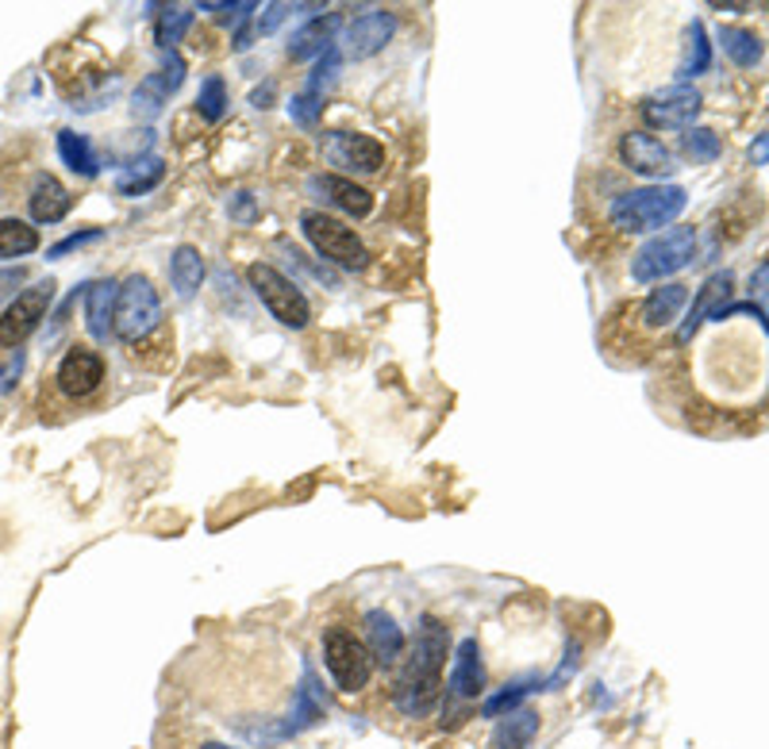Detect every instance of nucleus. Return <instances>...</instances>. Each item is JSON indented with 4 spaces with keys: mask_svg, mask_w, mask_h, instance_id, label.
<instances>
[{
    "mask_svg": "<svg viewBox=\"0 0 769 749\" xmlns=\"http://www.w3.org/2000/svg\"><path fill=\"white\" fill-rule=\"evenodd\" d=\"M531 684H539V680H519V684H508L504 692L489 695V700L481 703V715H485V718H504L508 711H516L519 703H524V695L539 692V688H531Z\"/></svg>",
    "mask_w": 769,
    "mask_h": 749,
    "instance_id": "obj_32",
    "label": "nucleus"
},
{
    "mask_svg": "<svg viewBox=\"0 0 769 749\" xmlns=\"http://www.w3.org/2000/svg\"><path fill=\"white\" fill-rule=\"evenodd\" d=\"M104 234V227H89V231H73V234H66L62 242H55V246L47 250V258H66L70 250H78V246H85V242H96Z\"/></svg>",
    "mask_w": 769,
    "mask_h": 749,
    "instance_id": "obj_38",
    "label": "nucleus"
},
{
    "mask_svg": "<svg viewBox=\"0 0 769 749\" xmlns=\"http://www.w3.org/2000/svg\"><path fill=\"white\" fill-rule=\"evenodd\" d=\"M323 154L331 165L346 173H361V177H374L384 170V147L374 135L361 131H328L323 135Z\"/></svg>",
    "mask_w": 769,
    "mask_h": 749,
    "instance_id": "obj_11",
    "label": "nucleus"
},
{
    "mask_svg": "<svg viewBox=\"0 0 769 749\" xmlns=\"http://www.w3.org/2000/svg\"><path fill=\"white\" fill-rule=\"evenodd\" d=\"M300 231H305V239L315 246V254H320L323 262H331V266L351 269V274H361V269L369 266L366 242L354 234V227H346L343 219H335L331 211H323V208L300 211Z\"/></svg>",
    "mask_w": 769,
    "mask_h": 749,
    "instance_id": "obj_4",
    "label": "nucleus"
},
{
    "mask_svg": "<svg viewBox=\"0 0 769 749\" xmlns=\"http://www.w3.org/2000/svg\"><path fill=\"white\" fill-rule=\"evenodd\" d=\"M338 27H343V16H338V12H323V16H312L305 27H300V32H292L289 58H292V62H308V58H315V62H320V58L328 55L331 47H335Z\"/></svg>",
    "mask_w": 769,
    "mask_h": 749,
    "instance_id": "obj_17",
    "label": "nucleus"
},
{
    "mask_svg": "<svg viewBox=\"0 0 769 749\" xmlns=\"http://www.w3.org/2000/svg\"><path fill=\"white\" fill-rule=\"evenodd\" d=\"M735 292V274L731 269H723V274H712L704 281V289L697 292V300H692L689 315H685L681 331H677V343H689L692 331L700 327L704 320H720V312L727 308V297Z\"/></svg>",
    "mask_w": 769,
    "mask_h": 749,
    "instance_id": "obj_16",
    "label": "nucleus"
},
{
    "mask_svg": "<svg viewBox=\"0 0 769 749\" xmlns=\"http://www.w3.org/2000/svg\"><path fill=\"white\" fill-rule=\"evenodd\" d=\"M685 204H689V193L681 185H643L616 196L608 219L628 234H646L674 223L685 211Z\"/></svg>",
    "mask_w": 769,
    "mask_h": 749,
    "instance_id": "obj_2",
    "label": "nucleus"
},
{
    "mask_svg": "<svg viewBox=\"0 0 769 749\" xmlns=\"http://www.w3.org/2000/svg\"><path fill=\"white\" fill-rule=\"evenodd\" d=\"M366 649L377 665H393L404 654V631L389 611H366Z\"/></svg>",
    "mask_w": 769,
    "mask_h": 749,
    "instance_id": "obj_19",
    "label": "nucleus"
},
{
    "mask_svg": "<svg viewBox=\"0 0 769 749\" xmlns=\"http://www.w3.org/2000/svg\"><path fill=\"white\" fill-rule=\"evenodd\" d=\"M689 304V289L685 285H662L639 304V323L643 331H666L681 320V308Z\"/></svg>",
    "mask_w": 769,
    "mask_h": 749,
    "instance_id": "obj_20",
    "label": "nucleus"
},
{
    "mask_svg": "<svg viewBox=\"0 0 769 749\" xmlns=\"http://www.w3.org/2000/svg\"><path fill=\"white\" fill-rule=\"evenodd\" d=\"M200 749H231V746H220V741H205Z\"/></svg>",
    "mask_w": 769,
    "mask_h": 749,
    "instance_id": "obj_45",
    "label": "nucleus"
},
{
    "mask_svg": "<svg viewBox=\"0 0 769 749\" xmlns=\"http://www.w3.org/2000/svg\"><path fill=\"white\" fill-rule=\"evenodd\" d=\"M116 281H93L85 285V327L96 343H108L112 335V312H116Z\"/></svg>",
    "mask_w": 769,
    "mask_h": 749,
    "instance_id": "obj_22",
    "label": "nucleus"
},
{
    "mask_svg": "<svg viewBox=\"0 0 769 749\" xmlns=\"http://www.w3.org/2000/svg\"><path fill=\"white\" fill-rule=\"evenodd\" d=\"M746 158H750V165H769V135H758L750 142V150H746Z\"/></svg>",
    "mask_w": 769,
    "mask_h": 749,
    "instance_id": "obj_42",
    "label": "nucleus"
},
{
    "mask_svg": "<svg viewBox=\"0 0 769 749\" xmlns=\"http://www.w3.org/2000/svg\"><path fill=\"white\" fill-rule=\"evenodd\" d=\"M188 27H193V9H170L158 20V47L177 50V43L185 39Z\"/></svg>",
    "mask_w": 769,
    "mask_h": 749,
    "instance_id": "obj_34",
    "label": "nucleus"
},
{
    "mask_svg": "<svg viewBox=\"0 0 769 749\" xmlns=\"http://www.w3.org/2000/svg\"><path fill=\"white\" fill-rule=\"evenodd\" d=\"M308 196H315L323 204V211L335 208L354 219H366L374 211V193L354 177H346V173H312L308 177Z\"/></svg>",
    "mask_w": 769,
    "mask_h": 749,
    "instance_id": "obj_12",
    "label": "nucleus"
},
{
    "mask_svg": "<svg viewBox=\"0 0 769 749\" xmlns=\"http://www.w3.org/2000/svg\"><path fill=\"white\" fill-rule=\"evenodd\" d=\"M450 654V631L435 615H424L416 626V642H412V654L404 661V672L397 677V707L404 715H427L439 700V680L443 665Z\"/></svg>",
    "mask_w": 769,
    "mask_h": 749,
    "instance_id": "obj_1",
    "label": "nucleus"
},
{
    "mask_svg": "<svg viewBox=\"0 0 769 749\" xmlns=\"http://www.w3.org/2000/svg\"><path fill=\"white\" fill-rule=\"evenodd\" d=\"M289 12H297V9H292V4H285V0H274V4H266V9H262V16L254 20V35H274L277 27L289 20Z\"/></svg>",
    "mask_w": 769,
    "mask_h": 749,
    "instance_id": "obj_36",
    "label": "nucleus"
},
{
    "mask_svg": "<svg viewBox=\"0 0 769 749\" xmlns=\"http://www.w3.org/2000/svg\"><path fill=\"white\" fill-rule=\"evenodd\" d=\"M162 327V297L147 274H131L116 289V312H112V335L127 346L147 343Z\"/></svg>",
    "mask_w": 769,
    "mask_h": 749,
    "instance_id": "obj_3",
    "label": "nucleus"
},
{
    "mask_svg": "<svg viewBox=\"0 0 769 749\" xmlns=\"http://www.w3.org/2000/svg\"><path fill=\"white\" fill-rule=\"evenodd\" d=\"M338 70H343V55L331 47L328 55L312 66V73H308V81H305V93H312V96H320V101H323V96L331 93V85L338 81Z\"/></svg>",
    "mask_w": 769,
    "mask_h": 749,
    "instance_id": "obj_33",
    "label": "nucleus"
},
{
    "mask_svg": "<svg viewBox=\"0 0 769 749\" xmlns=\"http://www.w3.org/2000/svg\"><path fill=\"white\" fill-rule=\"evenodd\" d=\"M228 216L236 219V223H254V219H259V200H254L246 188H243V193H231Z\"/></svg>",
    "mask_w": 769,
    "mask_h": 749,
    "instance_id": "obj_39",
    "label": "nucleus"
},
{
    "mask_svg": "<svg viewBox=\"0 0 769 749\" xmlns=\"http://www.w3.org/2000/svg\"><path fill=\"white\" fill-rule=\"evenodd\" d=\"M397 35V16L393 12H366V16L351 20L346 24V35H343V47H346V58H374L381 55Z\"/></svg>",
    "mask_w": 769,
    "mask_h": 749,
    "instance_id": "obj_14",
    "label": "nucleus"
},
{
    "mask_svg": "<svg viewBox=\"0 0 769 749\" xmlns=\"http://www.w3.org/2000/svg\"><path fill=\"white\" fill-rule=\"evenodd\" d=\"M481 692H485V661H481L478 638H466L455 654V665H450L447 695L458 703H478Z\"/></svg>",
    "mask_w": 769,
    "mask_h": 749,
    "instance_id": "obj_15",
    "label": "nucleus"
},
{
    "mask_svg": "<svg viewBox=\"0 0 769 749\" xmlns=\"http://www.w3.org/2000/svg\"><path fill=\"white\" fill-rule=\"evenodd\" d=\"M535 734H539V711L516 707L496 723L493 738H489V749H531Z\"/></svg>",
    "mask_w": 769,
    "mask_h": 749,
    "instance_id": "obj_23",
    "label": "nucleus"
},
{
    "mask_svg": "<svg viewBox=\"0 0 769 749\" xmlns=\"http://www.w3.org/2000/svg\"><path fill=\"white\" fill-rule=\"evenodd\" d=\"M27 208H32L35 223H58V219L70 216L73 196L55 173H39V177L32 181V193H27Z\"/></svg>",
    "mask_w": 769,
    "mask_h": 749,
    "instance_id": "obj_18",
    "label": "nucleus"
},
{
    "mask_svg": "<svg viewBox=\"0 0 769 749\" xmlns=\"http://www.w3.org/2000/svg\"><path fill=\"white\" fill-rule=\"evenodd\" d=\"M165 177V162L162 158H135L131 165H124V170L116 173V193L127 196V200H135V196H147L150 188H158Z\"/></svg>",
    "mask_w": 769,
    "mask_h": 749,
    "instance_id": "obj_24",
    "label": "nucleus"
},
{
    "mask_svg": "<svg viewBox=\"0 0 769 749\" xmlns=\"http://www.w3.org/2000/svg\"><path fill=\"white\" fill-rule=\"evenodd\" d=\"M681 147L697 165H708V162H715V158L723 154V142H720V135H715L712 127H689L685 139H681Z\"/></svg>",
    "mask_w": 769,
    "mask_h": 749,
    "instance_id": "obj_31",
    "label": "nucleus"
},
{
    "mask_svg": "<svg viewBox=\"0 0 769 749\" xmlns=\"http://www.w3.org/2000/svg\"><path fill=\"white\" fill-rule=\"evenodd\" d=\"M697 254V227H669V231L654 234L651 242L635 250L631 258V281L654 285L662 277H674L677 269H685Z\"/></svg>",
    "mask_w": 769,
    "mask_h": 749,
    "instance_id": "obj_5",
    "label": "nucleus"
},
{
    "mask_svg": "<svg viewBox=\"0 0 769 749\" xmlns=\"http://www.w3.org/2000/svg\"><path fill=\"white\" fill-rule=\"evenodd\" d=\"M170 101V89H165L162 73H150V78L139 81V89L131 93V116L135 119H158Z\"/></svg>",
    "mask_w": 769,
    "mask_h": 749,
    "instance_id": "obj_29",
    "label": "nucleus"
},
{
    "mask_svg": "<svg viewBox=\"0 0 769 749\" xmlns=\"http://www.w3.org/2000/svg\"><path fill=\"white\" fill-rule=\"evenodd\" d=\"M55 281H35L24 292H16V300L0 312V346L20 350L39 331V323L47 320L50 304H55Z\"/></svg>",
    "mask_w": 769,
    "mask_h": 749,
    "instance_id": "obj_8",
    "label": "nucleus"
},
{
    "mask_svg": "<svg viewBox=\"0 0 769 749\" xmlns=\"http://www.w3.org/2000/svg\"><path fill=\"white\" fill-rule=\"evenodd\" d=\"M720 43H723V55L738 66V70H754V66L766 58V43L750 32V27H720Z\"/></svg>",
    "mask_w": 769,
    "mask_h": 749,
    "instance_id": "obj_28",
    "label": "nucleus"
},
{
    "mask_svg": "<svg viewBox=\"0 0 769 749\" xmlns=\"http://www.w3.org/2000/svg\"><path fill=\"white\" fill-rule=\"evenodd\" d=\"M104 377H108V361L93 346H70L55 369L58 392L70 400H89L104 384Z\"/></svg>",
    "mask_w": 769,
    "mask_h": 749,
    "instance_id": "obj_10",
    "label": "nucleus"
},
{
    "mask_svg": "<svg viewBox=\"0 0 769 749\" xmlns=\"http://www.w3.org/2000/svg\"><path fill=\"white\" fill-rule=\"evenodd\" d=\"M20 373H24V350H16V354H12V358L4 361V369H0V396H4V392H12V389H16Z\"/></svg>",
    "mask_w": 769,
    "mask_h": 749,
    "instance_id": "obj_40",
    "label": "nucleus"
},
{
    "mask_svg": "<svg viewBox=\"0 0 769 749\" xmlns=\"http://www.w3.org/2000/svg\"><path fill=\"white\" fill-rule=\"evenodd\" d=\"M205 254H200L197 246H188V242H181V246H173L170 254V285L173 292H177L181 300H193L197 297V289L205 285Z\"/></svg>",
    "mask_w": 769,
    "mask_h": 749,
    "instance_id": "obj_21",
    "label": "nucleus"
},
{
    "mask_svg": "<svg viewBox=\"0 0 769 749\" xmlns=\"http://www.w3.org/2000/svg\"><path fill=\"white\" fill-rule=\"evenodd\" d=\"M35 250H39V227H32L27 219H16V216L0 219V262L27 258Z\"/></svg>",
    "mask_w": 769,
    "mask_h": 749,
    "instance_id": "obj_27",
    "label": "nucleus"
},
{
    "mask_svg": "<svg viewBox=\"0 0 769 749\" xmlns=\"http://www.w3.org/2000/svg\"><path fill=\"white\" fill-rule=\"evenodd\" d=\"M251 39H254V32L246 24H239V32H236V43H231V47L236 50H251Z\"/></svg>",
    "mask_w": 769,
    "mask_h": 749,
    "instance_id": "obj_44",
    "label": "nucleus"
},
{
    "mask_svg": "<svg viewBox=\"0 0 769 749\" xmlns=\"http://www.w3.org/2000/svg\"><path fill=\"white\" fill-rule=\"evenodd\" d=\"M620 158H623V165H628L631 173L658 181V185H662V177H669V173L677 170L669 147L662 139H654L651 131H628V135H623V139H620Z\"/></svg>",
    "mask_w": 769,
    "mask_h": 749,
    "instance_id": "obj_13",
    "label": "nucleus"
},
{
    "mask_svg": "<svg viewBox=\"0 0 769 749\" xmlns=\"http://www.w3.org/2000/svg\"><path fill=\"white\" fill-rule=\"evenodd\" d=\"M639 112H643L646 127H654V131H681V127L689 131V124L700 116V93L692 85H685V81H677V85H666L646 96Z\"/></svg>",
    "mask_w": 769,
    "mask_h": 749,
    "instance_id": "obj_9",
    "label": "nucleus"
},
{
    "mask_svg": "<svg viewBox=\"0 0 769 749\" xmlns=\"http://www.w3.org/2000/svg\"><path fill=\"white\" fill-rule=\"evenodd\" d=\"M58 158H62L73 173H81V177H96V173H101V154H96L93 139L73 131V127L58 131Z\"/></svg>",
    "mask_w": 769,
    "mask_h": 749,
    "instance_id": "obj_26",
    "label": "nucleus"
},
{
    "mask_svg": "<svg viewBox=\"0 0 769 749\" xmlns=\"http://www.w3.org/2000/svg\"><path fill=\"white\" fill-rule=\"evenodd\" d=\"M162 81H165V89H170V96L177 93L181 85H185V73H188V66H185V58L177 55V50H162Z\"/></svg>",
    "mask_w": 769,
    "mask_h": 749,
    "instance_id": "obj_37",
    "label": "nucleus"
},
{
    "mask_svg": "<svg viewBox=\"0 0 769 749\" xmlns=\"http://www.w3.org/2000/svg\"><path fill=\"white\" fill-rule=\"evenodd\" d=\"M750 292H754V297H766L769 300V258L750 274Z\"/></svg>",
    "mask_w": 769,
    "mask_h": 749,
    "instance_id": "obj_41",
    "label": "nucleus"
},
{
    "mask_svg": "<svg viewBox=\"0 0 769 749\" xmlns=\"http://www.w3.org/2000/svg\"><path fill=\"white\" fill-rule=\"evenodd\" d=\"M274 96H277L274 81H266V85L254 89V93H251V104H254V108H269V104H274Z\"/></svg>",
    "mask_w": 769,
    "mask_h": 749,
    "instance_id": "obj_43",
    "label": "nucleus"
},
{
    "mask_svg": "<svg viewBox=\"0 0 769 749\" xmlns=\"http://www.w3.org/2000/svg\"><path fill=\"white\" fill-rule=\"evenodd\" d=\"M323 665H328L338 692H361L374 677V657H369L366 642H358L343 626H331L323 634Z\"/></svg>",
    "mask_w": 769,
    "mask_h": 749,
    "instance_id": "obj_7",
    "label": "nucleus"
},
{
    "mask_svg": "<svg viewBox=\"0 0 769 749\" xmlns=\"http://www.w3.org/2000/svg\"><path fill=\"white\" fill-rule=\"evenodd\" d=\"M246 281H251L254 297L262 300V308H266L282 327L305 331L308 323H312V304H308V297L300 292V285L292 281V277H285L277 266L254 262V266L246 269Z\"/></svg>",
    "mask_w": 769,
    "mask_h": 749,
    "instance_id": "obj_6",
    "label": "nucleus"
},
{
    "mask_svg": "<svg viewBox=\"0 0 769 749\" xmlns=\"http://www.w3.org/2000/svg\"><path fill=\"white\" fill-rule=\"evenodd\" d=\"M223 112H228V81H223L220 73H208L197 93V116L205 119V124H220Z\"/></svg>",
    "mask_w": 769,
    "mask_h": 749,
    "instance_id": "obj_30",
    "label": "nucleus"
},
{
    "mask_svg": "<svg viewBox=\"0 0 769 749\" xmlns=\"http://www.w3.org/2000/svg\"><path fill=\"white\" fill-rule=\"evenodd\" d=\"M712 70V43H708V32L700 20H692L685 27V47H681V62H677V78L689 85V78H700V73Z\"/></svg>",
    "mask_w": 769,
    "mask_h": 749,
    "instance_id": "obj_25",
    "label": "nucleus"
},
{
    "mask_svg": "<svg viewBox=\"0 0 769 749\" xmlns=\"http://www.w3.org/2000/svg\"><path fill=\"white\" fill-rule=\"evenodd\" d=\"M320 112H323V101H320V96H312V93H305V89H300V93L289 101V116H292V124H300V127L320 124Z\"/></svg>",
    "mask_w": 769,
    "mask_h": 749,
    "instance_id": "obj_35",
    "label": "nucleus"
}]
</instances>
